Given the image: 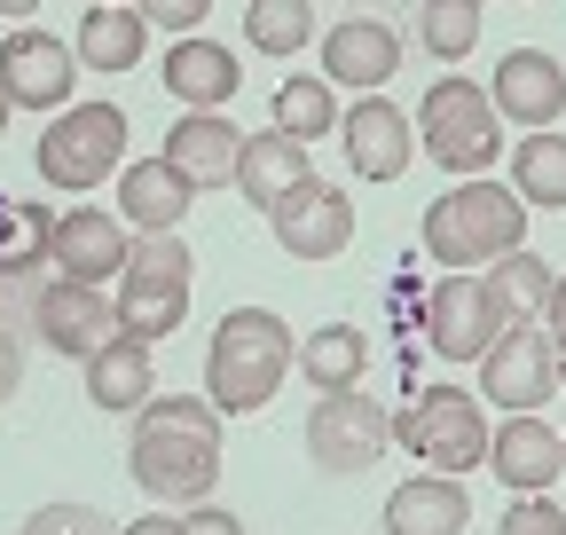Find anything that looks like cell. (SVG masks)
<instances>
[{"label": "cell", "mask_w": 566, "mask_h": 535, "mask_svg": "<svg viewBox=\"0 0 566 535\" xmlns=\"http://www.w3.org/2000/svg\"><path fill=\"white\" fill-rule=\"evenodd\" d=\"M292 323H283L275 307H229L221 331H212L205 347V401L221 418H252L275 401L283 370H292Z\"/></svg>", "instance_id": "3957f363"}, {"label": "cell", "mask_w": 566, "mask_h": 535, "mask_svg": "<svg viewBox=\"0 0 566 535\" xmlns=\"http://www.w3.org/2000/svg\"><path fill=\"white\" fill-rule=\"evenodd\" d=\"M237 150H244V134H237L221 111H181L174 134L158 143V158H166L189 189H221V181H237Z\"/></svg>", "instance_id": "d6986e66"}, {"label": "cell", "mask_w": 566, "mask_h": 535, "mask_svg": "<svg viewBox=\"0 0 566 535\" xmlns=\"http://www.w3.org/2000/svg\"><path fill=\"white\" fill-rule=\"evenodd\" d=\"M417 143H424V158H433V166H449L457 181H472V174L495 166V150H504V118H495L488 87H472V80H433V87H424V103H417Z\"/></svg>", "instance_id": "8992f818"}, {"label": "cell", "mask_w": 566, "mask_h": 535, "mask_svg": "<svg viewBox=\"0 0 566 535\" xmlns=\"http://www.w3.org/2000/svg\"><path fill=\"white\" fill-rule=\"evenodd\" d=\"M71 55L87 63V72H134L142 55H150V17L142 9H87L80 17V40H71Z\"/></svg>", "instance_id": "d4e9b609"}, {"label": "cell", "mask_w": 566, "mask_h": 535, "mask_svg": "<svg viewBox=\"0 0 566 535\" xmlns=\"http://www.w3.org/2000/svg\"><path fill=\"white\" fill-rule=\"evenodd\" d=\"M126 473L158 512H189L221 481V410L205 394H150L134 410Z\"/></svg>", "instance_id": "6da1fadb"}, {"label": "cell", "mask_w": 566, "mask_h": 535, "mask_svg": "<svg viewBox=\"0 0 566 535\" xmlns=\"http://www.w3.org/2000/svg\"><path fill=\"white\" fill-rule=\"evenodd\" d=\"M504 323H512V315H504V300H495V284L480 276V268H472V276H441L433 292H424V339H433L441 363L488 355Z\"/></svg>", "instance_id": "30bf717a"}, {"label": "cell", "mask_w": 566, "mask_h": 535, "mask_svg": "<svg viewBox=\"0 0 566 535\" xmlns=\"http://www.w3.org/2000/svg\"><path fill=\"white\" fill-rule=\"evenodd\" d=\"M551 355H558V386H566V331H551Z\"/></svg>", "instance_id": "ab89813d"}, {"label": "cell", "mask_w": 566, "mask_h": 535, "mask_svg": "<svg viewBox=\"0 0 566 535\" xmlns=\"http://www.w3.org/2000/svg\"><path fill=\"white\" fill-rule=\"evenodd\" d=\"M386 441H394V418H386L378 394H363V386L315 394V410H307V457H315V473L354 481V473H370V464L386 457Z\"/></svg>", "instance_id": "ba28073f"}, {"label": "cell", "mask_w": 566, "mask_h": 535, "mask_svg": "<svg viewBox=\"0 0 566 535\" xmlns=\"http://www.w3.org/2000/svg\"><path fill=\"white\" fill-rule=\"evenodd\" d=\"M118 535H189V527H181V520H166V512H150V520H126Z\"/></svg>", "instance_id": "8d00e7d4"}, {"label": "cell", "mask_w": 566, "mask_h": 535, "mask_svg": "<svg viewBox=\"0 0 566 535\" xmlns=\"http://www.w3.org/2000/svg\"><path fill=\"white\" fill-rule=\"evenodd\" d=\"M32 166L63 197H87V189L118 181V166H126V111L118 103H63L55 126L40 134Z\"/></svg>", "instance_id": "5b68a950"}, {"label": "cell", "mask_w": 566, "mask_h": 535, "mask_svg": "<svg viewBox=\"0 0 566 535\" xmlns=\"http://www.w3.org/2000/svg\"><path fill=\"white\" fill-rule=\"evenodd\" d=\"M268 126L292 134V143H323V134L338 126V87L315 72V80H283L275 103H268Z\"/></svg>", "instance_id": "83f0119b"}, {"label": "cell", "mask_w": 566, "mask_h": 535, "mask_svg": "<svg viewBox=\"0 0 566 535\" xmlns=\"http://www.w3.org/2000/svg\"><path fill=\"white\" fill-rule=\"evenodd\" d=\"M409 158H417V126H409L401 103L363 95V103L346 111V166L363 174V181H401Z\"/></svg>", "instance_id": "e0dca14e"}, {"label": "cell", "mask_w": 566, "mask_h": 535, "mask_svg": "<svg viewBox=\"0 0 566 535\" xmlns=\"http://www.w3.org/2000/svg\"><path fill=\"white\" fill-rule=\"evenodd\" d=\"M197 206V189L166 166V158H126L118 166V221L134 237H158V229H181Z\"/></svg>", "instance_id": "ffe728a7"}, {"label": "cell", "mask_w": 566, "mask_h": 535, "mask_svg": "<svg viewBox=\"0 0 566 535\" xmlns=\"http://www.w3.org/2000/svg\"><path fill=\"white\" fill-rule=\"evenodd\" d=\"M495 118H512L527 134H543L558 111H566V63L543 55V48H512L504 63H495V87H488Z\"/></svg>", "instance_id": "2e32d148"}, {"label": "cell", "mask_w": 566, "mask_h": 535, "mask_svg": "<svg viewBox=\"0 0 566 535\" xmlns=\"http://www.w3.org/2000/svg\"><path fill=\"white\" fill-rule=\"evenodd\" d=\"M244 40L260 55H300L315 40V9H307V0H252V9H244Z\"/></svg>", "instance_id": "4dcf8cb0"}, {"label": "cell", "mask_w": 566, "mask_h": 535, "mask_svg": "<svg viewBox=\"0 0 566 535\" xmlns=\"http://www.w3.org/2000/svg\"><path fill=\"white\" fill-rule=\"evenodd\" d=\"M394 72H401V32H394V24H378V17H346V24L323 32V80H331V87L346 80L354 95H378Z\"/></svg>", "instance_id": "ac0fdd59"}, {"label": "cell", "mask_w": 566, "mask_h": 535, "mask_svg": "<svg viewBox=\"0 0 566 535\" xmlns=\"http://www.w3.org/2000/svg\"><path fill=\"white\" fill-rule=\"evenodd\" d=\"M0 17H40V0H0Z\"/></svg>", "instance_id": "f35d334b"}, {"label": "cell", "mask_w": 566, "mask_h": 535, "mask_svg": "<svg viewBox=\"0 0 566 535\" xmlns=\"http://www.w3.org/2000/svg\"><path fill=\"white\" fill-rule=\"evenodd\" d=\"M268 229H275V244L292 252V260H338V252L354 244V206H346V189H331V181L307 174V181L268 213Z\"/></svg>", "instance_id": "5bb4252c"}, {"label": "cell", "mask_w": 566, "mask_h": 535, "mask_svg": "<svg viewBox=\"0 0 566 535\" xmlns=\"http://www.w3.org/2000/svg\"><path fill=\"white\" fill-rule=\"evenodd\" d=\"M527 244V197L512 181H457L424 206V252H433L449 276H472V268H495L504 252Z\"/></svg>", "instance_id": "7a4b0ae2"}, {"label": "cell", "mask_w": 566, "mask_h": 535, "mask_svg": "<svg viewBox=\"0 0 566 535\" xmlns=\"http://www.w3.org/2000/svg\"><path fill=\"white\" fill-rule=\"evenodd\" d=\"M417 48L433 63H464L480 48V0H424L417 9Z\"/></svg>", "instance_id": "f546056e"}, {"label": "cell", "mask_w": 566, "mask_h": 535, "mask_svg": "<svg viewBox=\"0 0 566 535\" xmlns=\"http://www.w3.org/2000/svg\"><path fill=\"white\" fill-rule=\"evenodd\" d=\"M24 535H118V527H111V512H95V504H40V512L24 520Z\"/></svg>", "instance_id": "1f68e13d"}, {"label": "cell", "mask_w": 566, "mask_h": 535, "mask_svg": "<svg viewBox=\"0 0 566 535\" xmlns=\"http://www.w3.org/2000/svg\"><path fill=\"white\" fill-rule=\"evenodd\" d=\"M71 80H80L71 40H55L40 24H17L9 40H0V95H9V111H63Z\"/></svg>", "instance_id": "7c38bea8"}, {"label": "cell", "mask_w": 566, "mask_h": 535, "mask_svg": "<svg viewBox=\"0 0 566 535\" xmlns=\"http://www.w3.org/2000/svg\"><path fill=\"white\" fill-rule=\"evenodd\" d=\"M558 394V355H551V331L535 315L504 323L495 331V347L480 355V401H495L504 418L520 410H543V401Z\"/></svg>", "instance_id": "9c48e42d"}, {"label": "cell", "mask_w": 566, "mask_h": 535, "mask_svg": "<svg viewBox=\"0 0 566 535\" xmlns=\"http://www.w3.org/2000/svg\"><path fill=\"white\" fill-rule=\"evenodd\" d=\"M504 535H566V512H558L551 496H512Z\"/></svg>", "instance_id": "d6a6232c"}, {"label": "cell", "mask_w": 566, "mask_h": 535, "mask_svg": "<svg viewBox=\"0 0 566 535\" xmlns=\"http://www.w3.org/2000/svg\"><path fill=\"white\" fill-rule=\"evenodd\" d=\"M307 181V143H292V134H244V150H237V189L252 197L260 213H275L283 197H292Z\"/></svg>", "instance_id": "603a6c76"}, {"label": "cell", "mask_w": 566, "mask_h": 535, "mask_svg": "<svg viewBox=\"0 0 566 535\" xmlns=\"http://www.w3.org/2000/svg\"><path fill=\"white\" fill-rule=\"evenodd\" d=\"M292 363L307 370L315 394H346V386H363V370H370V339L354 323H323V331H307V347Z\"/></svg>", "instance_id": "484cf974"}, {"label": "cell", "mask_w": 566, "mask_h": 535, "mask_svg": "<svg viewBox=\"0 0 566 535\" xmlns=\"http://www.w3.org/2000/svg\"><path fill=\"white\" fill-rule=\"evenodd\" d=\"M488 433L495 426L480 410V394H464V386H424L394 418V441L409 457H424V473H449V481H464L472 464H488Z\"/></svg>", "instance_id": "52a82bcc"}, {"label": "cell", "mask_w": 566, "mask_h": 535, "mask_svg": "<svg viewBox=\"0 0 566 535\" xmlns=\"http://www.w3.org/2000/svg\"><path fill=\"white\" fill-rule=\"evenodd\" d=\"M189 244H181V229H158V237H134V252H126V268H118V292H111V307H118V331L126 339H166V331H181V315H189Z\"/></svg>", "instance_id": "277c9868"}, {"label": "cell", "mask_w": 566, "mask_h": 535, "mask_svg": "<svg viewBox=\"0 0 566 535\" xmlns=\"http://www.w3.org/2000/svg\"><path fill=\"white\" fill-rule=\"evenodd\" d=\"M512 189L527 197L535 213H558L566 206V134H527V143H512Z\"/></svg>", "instance_id": "4316f807"}, {"label": "cell", "mask_w": 566, "mask_h": 535, "mask_svg": "<svg viewBox=\"0 0 566 535\" xmlns=\"http://www.w3.org/2000/svg\"><path fill=\"white\" fill-rule=\"evenodd\" d=\"M472 527V496L449 473H417L386 496V535H464Z\"/></svg>", "instance_id": "7402d4cb"}, {"label": "cell", "mask_w": 566, "mask_h": 535, "mask_svg": "<svg viewBox=\"0 0 566 535\" xmlns=\"http://www.w3.org/2000/svg\"><path fill=\"white\" fill-rule=\"evenodd\" d=\"M142 17H150L158 32H197L205 17H212V0H134Z\"/></svg>", "instance_id": "836d02e7"}, {"label": "cell", "mask_w": 566, "mask_h": 535, "mask_svg": "<svg viewBox=\"0 0 566 535\" xmlns=\"http://www.w3.org/2000/svg\"><path fill=\"white\" fill-rule=\"evenodd\" d=\"M32 331H40L48 355L87 363V355H103V347L118 339V307H111L103 284H71V276H55V284L32 292Z\"/></svg>", "instance_id": "8fae6325"}, {"label": "cell", "mask_w": 566, "mask_h": 535, "mask_svg": "<svg viewBox=\"0 0 566 535\" xmlns=\"http://www.w3.org/2000/svg\"><path fill=\"white\" fill-rule=\"evenodd\" d=\"M181 527H189V535H244V520H237L229 504H212V496H205V504H189V512H181Z\"/></svg>", "instance_id": "e575fe53"}, {"label": "cell", "mask_w": 566, "mask_h": 535, "mask_svg": "<svg viewBox=\"0 0 566 535\" xmlns=\"http://www.w3.org/2000/svg\"><path fill=\"white\" fill-rule=\"evenodd\" d=\"M543 331H566V276H558L551 300H543Z\"/></svg>", "instance_id": "74e56055"}, {"label": "cell", "mask_w": 566, "mask_h": 535, "mask_svg": "<svg viewBox=\"0 0 566 535\" xmlns=\"http://www.w3.org/2000/svg\"><path fill=\"white\" fill-rule=\"evenodd\" d=\"M158 394V370H150V339H118L103 347V355H87V401L95 410H118V418H134L142 401Z\"/></svg>", "instance_id": "cb8c5ba5"}, {"label": "cell", "mask_w": 566, "mask_h": 535, "mask_svg": "<svg viewBox=\"0 0 566 535\" xmlns=\"http://www.w3.org/2000/svg\"><path fill=\"white\" fill-rule=\"evenodd\" d=\"M126 252H134V229L103 206H71V213L48 221V268L71 284H118Z\"/></svg>", "instance_id": "4fadbf2b"}, {"label": "cell", "mask_w": 566, "mask_h": 535, "mask_svg": "<svg viewBox=\"0 0 566 535\" xmlns=\"http://www.w3.org/2000/svg\"><path fill=\"white\" fill-rule=\"evenodd\" d=\"M0 126H9V95H0Z\"/></svg>", "instance_id": "60d3db41"}, {"label": "cell", "mask_w": 566, "mask_h": 535, "mask_svg": "<svg viewBox=\"0 0 566 535\" xmlns=\"http://www.w3.org/2000/svg\"><path fill=\"white\" fill-rule=\"evenodd\" d=\"M158 80H166V95L189 103V111H229V95H237V55H229L221 40H205V32H181V40L166 48V63H158Z\"/></svg>", "instance_id": "44dd1931"}, {"label": "cell", "mask_w": 566, "mask_h": 535, "mask_svg": "<svg viewBox=\"0 0 566 535\" xmlns=\"http://www.w3.org/2000/svg\"><path fill=\"white\" fill-rule=\"evenodd\" d=\"M488 473L504 481L512 496H543L558 473H566V441L543 426V410H520L488 433Z\"/></svg>", "instance_id": "9a60e30c"}, {"label": "cell", "mask_w": 566, "mask_h": 535, "mask_svg": "<svg viewBox=\"0 0 566 535\" xmlns=\"http://www.w3.org/2000/svg\"><path fill=\"white\" fill-rule=\"evenodd\" d=\"M480 276L495 284V300H504V315L520 323V315H535L543 323V300H551V284H558V268L543 260V252H504V260H495V268H480Z\"/></svg>", "instance_id": "f1b7e54d"}, {"label": "cell", "mask_w": 566, "mask_h": 535, "mask_svg": "<svg viewBox=\"0 0 566 535\" xmlns=\"http://www.w3.org/2000/svg\"><path fill=\"white\" fill-rule=\"evenodd\" d=\"M87 9H103V0H87Z\"/></svg>", "instance_id": "b9f144b4"}, {"label": "cell", "mask_w": 566, "mask_h": 535, "mask_svg": "<svg viewBox=\"0 0 566 535\" xmlns=\"http://www.w3.org/2000/svg\"><path fill=\"white\" fill-rule=\"evenodd\" d=\"M17 394H24V347L0 331V401H17Z\"/></svg>", "instance_id": "d590c367"}]
</instances>
